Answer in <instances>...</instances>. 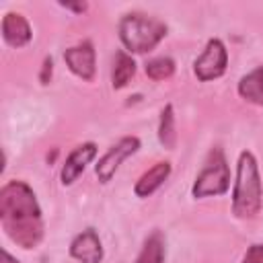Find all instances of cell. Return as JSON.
<instances>
[{
	"instance_id": "obj_20",
	"label": "cell",
	"mask_w": 263,
	"mask_h": 263,
	"mask_svg": "<svg viewBox=\"0 0 263 263\" xmlns=\"http://www.w3.org/2000/svg\"><path fill=\"white\" fill-rule=\"evenodd\" d=\"M0 263H18V261H16L6 249H2V259H0Z\"/></svg>"
},
{
	"instance_id": "obj_9",
	"label": "cell",
	"mask_w": 263,
	"mask_h": 263,
	"mask_svg": "<svg viewBox=\"0 0 263 263\" xmlns=\"http://www.w3.org/2000/svg\"><path fill=\"white\" fill-rule=\"evenodd\" d=\"M95 156H97V146H95L92 142H86V144L76 146V148L68 154L66 162H64V166H62V173H60L62 185H72V183L84 173L86 164H90V160H92Z\"/></svg>"
},
{
	"instance_id": "obj_5",
	"label": "cell",
	"mask_w": 263,
	"mask_h": 263,
	"mask_svg": "<svg viewBox=\"0 0 263 263\" xmlns=\"http://www.w3.org/2000/svg\"><path fill=\"white\" fill-rule=\"evenodd\" d=\"M228 66V51L226 45L220 39H210L205 49L195 58L193 62V72L197 76V80L201 82H210L220 78L226 72Z\"/></svg>"
},
{
	"instance_id": "obj_14",
	"label": "cell",
	"mask_w": 263,
	"mask_h": 263,
	"mask_svg": "<svg viewBox=\"0 0 263 263\" xmlns=\"http://www.w3.org/2000/svg\"><path fill=\"white\" fill-rule=\"evenodd\" d=\"M136 263H164V236L160 230H154L144 240V247L136 257Z\"/></svg>"
},
{
	"instance_id": "obj_4",
	"label": "cell",
	"mask_w": 263,
	"mask_h": 263,
	"mask_svg": "<svg viewBox=\"0 0 263 263\" xmlns=\"http://www.w3.org/2000/svg\"><path fill=\"white\" fill-rule=\"evenodd\" d=\"M230 187V168L226 162V156L220 148H214L208 158L203 168L199 171V175L195 177V183L191 187V193L195 199H203V197H216V195H224Z\"/></svg>"
},
{
	"instance_id": "obj_18",
	"label": "cell",
	"mask_w": 263,
	"mask_h": 263,
	"mask_svg": "<svg viewBox=\"0 0 263 263\" xmlns=\"http://www.w3.org/2000/svg\"><path fill=\"white\" fill-rule=\"evenodd\" d=\"M51 72H53V60L51 58H45L43 60V66H41V76H39L41 84H47L51 80Z\"/></svg>"
},
{
	"instance_id": "obj_11",
	"label": "cell",
	"mask_w": 263,
	"mask_h": 263,
	"mask_svg": "<svg viewBox=\"0 0 263 263\" xmlns=\"http://www.w3.org/2000/svg\"><path fill=\"white\" fill-rule=\"evenodd\" d=\"M171 175V162H156L152 168H148L134 185V193L138 197H150Z\"/></svg>"
},
{
	"instance_id": "obj_3",
	"label": "cell",
	"mask_w": 263,
	"mask_h": 263,
	"mask_svg": "<svg viewBox=\"0 0 263 263\" xmlns=\"http://www.w3.org/2000/svg\"><path fill=\"white\" fill-rule=\"evenodd\" d=\"M117 31L123 47L129 53H148L166 37V25L162 21L138 12L125 14L119 21Z\"/></svg>"
},
{
	"instance_id": "obj_17",
	"label": "cell",
	"mask_w": 263,
	"mask_h": 263,
	"mask_svg": "<svg viewBox=\"0 0 263 263\" xmlns=\"http://www.w3.org/2000/svg\"><path fill=\"white\" fill-rule=\"evenodd\" d=\"M242 263H263V245H251L242 257Z\"/></svg>"
},
{
	"instance_id": "obj_7",
	"label": "cell",
	"mask_w": 263,
	"mask_h": 263,
	"mask_svg": "<svg viewBox=\"0 0 263 263\" xmlns=\"http://www.w3.org/2000/svg\"><path fill=\"white\" fill-rule=\"evenodd\" d=\"M64 62L70 68V72L74 76H78L84 82H92L95 80V72H97V53H95V45L90 41H82L74 47H68L64 51Z\"/></svg>"
},
{
	"instance_id": "obj_12",
	"label": "cell",
	"mask_w": 263,
	"mask_h": 263,
	"mask_svg": "<svg viewBox=\"0 0 263 263\" xmlns=\"http://www.w3.org/2000/svg\"><path fill=\"white\" fill-rule=\"evenodd\" d=\"M238 95L257 105V107H263V66L251 70L249 74H245L240 80H238V86H236Z\"/></svg>"
},
{
	"instance_id": "obj_1",
	"label": "cell",
	"mask_w": 263,
	"mask_h": 263,
	"mask_svg": "<svg viewBox=\"0 0 263 263\" xmlns=\"http://www.w3.org/2000/svg\"><path fill=\"white\" fill-rule=\"evenodd\" d=\"M0 224L6 236L23 249H35L43 238L41 208L25 181H8L0 189Z\"/></svg>"
},
{
	"instance_id": "obj_6",
	"label": "cell",
	"mask_w": 263,
	"mask_h": 263,
	"mask_svg": "<svg viewBox=\"0 0 263 263\" xmlns=\"http://www.w3.org/2000/svg\"><path fill=\"white\" fill-rule=\"evenodd\" d=\"M138 148H140V140H138L136 136H123V138H121L117 144H113V146L99 158V162L95 164V175H97V179H99L101 183H109V181L115 177V173H117V168L121 166V162H123L127 156L136 154Z\"/></svg>"
},
{
	"instance_id": "obj_8",
	"label": "cell",
	"mask_w": 263,
	"mask_h": 263,
	"mask_svg": "<svg viewBox=\"0 0 263 263\" xmlns=\"http://www.w3.org/2000/svg\"><path fill=\"white\" fill-rule=\"evenodd\" d=\"M70 257L80 263H101L103 261V247L97 230L86 228L76 234L70 242Z\"/></svg>"
},
{
	"instance_id": "obj_2",
	"label": "cell",
	"mask_w": 263,
	"mask_h": 263,
	"mask_svg": "<svg viewBox=\"0 0 263 263\" xmlns=\"http://www.w3.org/2000/svg\"><path fill=\"white\" fill-rule=\"evenodd\" d=\"M263 205V185L259 175V164L255 156L245 150L236 162V181L232 189V214L240 220H251L261 212Z\"/></svg>"
},
{
	"instance_id": "obj_16",
	"label": "cell",
	"mask_w": 263,
	"mask_h": 263,
	"mask_svg": "<svg viewBox=\"0 0 263 263\" xmlns=\"http://www.w3.org/2000/svg\"><path fill=\"white\" fill-rule=\"evenodd\" d=\"M144 70H146V76L152 78V80H166L175 74V62L166 55H160V58H154V60H148L144 64Z\"/></svg>"
},
{
	"instance_id": "obj_10",
	"label": "cell",
	"mask_w": 263,
	"mask_h": 263,
	"mask_svg": "<svg viewBox=\"0 0 263 263\" xmlns=\"http://www.w3.org/2000/svg\"><path fill=\"white\" fill-rule=\"evenodd\" d=\"M0 29H2V39L10 47H16V49L25 47L33 37L29 21L18 12H6L4 18H2V27Z\"/></svg>"
},
{
	"instance_id": "obj_19",
	"label": "cell",
	"mask_w": 263,
	"mask_h": 263,
	"mask_svg": "<svg viewBox=\"0 0 263 263\" xmlns=\"http://www.w3.org/2000/svg\"><path fill=\"white\" fill-rule=\"evenodd\" d=\"M60 6L66 8V10H72V12H76V14H82V12L88 8L86 2H60Z\"/></svg>"
},
{
	"instance_id": "obj_13",
	"label": "cell",
	"mask_w": 263,
	"mask_h": 263,
	"mask_svg": "<svg viewBox=\"0 0 263 263\" xmlns=\"http://www.w3.org/2000/svg\"><path fill=\"white\" fill-rule=\"evenodd\" d=\"M134 74H136V62H134V58L127 51L119 49L115 53L113 72H111V84H113V88L127 86V82L134 78Z\"/></svg>"
},
{
	"instance_id": "obj_15",
	"label": "cell",
	"mask_w": 263,
	"mask_h": 263,
	"mask_svg": "<svg viewBox=\"0 0 263 263\" xmlns=\"http://www.w3.org/2000/svg\"><path fill=\"white\" fill-rule=\"evenodd\" d=\"M158 142L173 150L177 144V129H175V113H173V105H166L160 113V123H158Z\"/></svg>"
}]
</instances>
